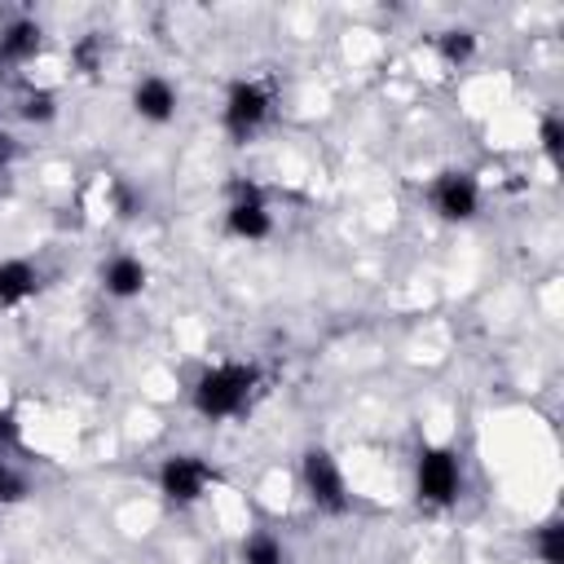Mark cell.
Listing matches in <instances>:
<instances>
[{
  "label": "cell",
  "instance_id": "cell-1",
  "mask_svg": "<svg viewBox=\"0 0 564 564\" xmlns=\"http://www.w3.org/2000/svg\"><path fill=\"white\" fill-rule=\"evenodd\" d=\"M256 388H260V370L251 361H216V366H203L198 379L189 383V405L198 419L225 423L251 405Z\"/></svg>",
  "mask_w": 564,
  "mask_h": 564
},
{
  "label": "cell",
  "instance_id": "cell-2",
  "mask_svg": "<svg viewBox=\"0 0 564 564\" xmlns=\"http://www.w3.org/2000/svg\"><path fill=\"white\" fill-rule=\"evenodd\" d=\"M463 494V458L454 445H419L414 454V498L427 511H449Z\"/></svg>",
  "mask_w": 564,
  "mask_h": 564
},
{
  "label": "cell",
  "instance_id": "cell-3",
  "mask_svg": "<svg viewBox=\"0 0 564 564\" xmlns=\"http://www.w3.org/2000/svg\"><path fill=\"white\" fill-rule=\"evenodd\" d=\"M300 489L313 502V511H322V516H344L352 507L348 476H344L339 458L326 445H308L300 454Z\"/></svg>",
  "mask_w": 564,
  "mask_h": 564
},
{
  "label": "cell",
  "instance_id": "cell-4",
  "mask_svg": "<svg viewBox=\"0 0 564 564\" xmlns=\"http://www.w3.org/2000/svg\"><path fill=\"white\" fill-rule=\"evenodd\" d=\"M273 119V88L264 79H234L220 106V128L229 141H251Z\"/></svg>",
  "mask_w": 564,
  "mask_h": 564
},
{
  "label": "cell",
  "instance_id": "cell-5",
  "mask_svg": "<svg viewBox=\"0 0 564 564\" xmlns=\"http://www.w3.org/2000/svg\"><path fill=\"white\" fill-rule=\"evenodd\" d=\"M216 480L220 476L203 454H167L154 471V485L172 507H198L216 489Z\"/></svg>",
  "mask_w": 564,
  "mask_h": 564
},
{
  "label": "cell",
  "instance_id": "cell-6",
  "mask_svg": "<svg viewBox=\"0 0 564 564\" xmlns=\"http://www.w3.org/2000/svg\"><path fill=\"white\" fill-rule=\"evenodd\" d=\"M427 203L445 225H467L480 212V181L463 167H445L427 185Z\"/></svg>",
  "mask_w": 564,
  "mask_h": 564
},
{
  "label": "cell",
  "instance_id": "cell-7",
  "mask_svg": "<svg viewBox=\"0 0 564 564\" xmlns=\"http://www.w3.org/2000/svg\"><path fill=\"white\" fill-rule=\"evenodd\" d=\"M225 234L238 238V242H264L273 234V212H269V198L260 185L251 181H238L229 189V203H225Z\"/></svg>",
  "mask_w": 564,
  "mask_h": 564
},
{
  "label": "cell",
  "instance_id": "cell-8",
  "mask_svg": "<svg viewBox=\"0 0 564 564\" xmlns=\"http://www.w3.org/2000/svg\"><path fill=\"white\" fill-rule=\"evenodd\" d=\"M128 106H132V115H137L141 123L163 128V123L176 119L181 93H176V84H172L167 75H141V79L132 84V93H128Z\"/></svg>",
  "mask_w": 564,
  "mask_h": 564
},
{
  "label": "cell",
  "instance_id": "cell-9",
  "mask_svg": "<svg viewBox=\"0 0 564 564\" xmlns=\"http://www.w3.org/2000/svg\"><path fill=\"white\" fill-rule=\"evenodd\" d=\"M101 291L110 295V300H137L145 286H150V269H145V260L141 256H132V251H119V256H110L106 264H101Z\"/></svg>",
  "mask_w": 564,
  "mask_h": 564
},
{
  "label": "cell",
  "instance_id": "cell-10",
  "mask_svg": "<svg viewBox=\"0 0 564 564\" xmlns=\"http://www.w3.org/2000/svg\"><path fill=\"white\" fill-rule=\"evenodd\" d=\"M44 44V26L35 18H13L4 31H0V70H13V66H26Z\"/></svg>",
  "mask_w": 564,
  "mask_h": 564
},
{
  "label": "cell",
  "instance_id": "cell-11",
  "mask_svg": "<svg viewBox=\"0 0 564 564\" xmlns=\"http://www.w3.org/2000/svg\"><path fill=\"white\" fill-rule=\"evenodd\" d=\"M40 291V269L26 256H4L0 260V308H22Z\"/></svg>",
  "mask_w": 564,
  "mask_h": 564
},
{
  "label": "cell",
  "instance_id": "cell-12",
  "mask_svg": "<svg viewBox=\"0 0 564 564\" xmlns=\"http://www.w3.org/2000/svg\"><path fill=\"white\" fill-rule=\"evenodd\" d=\"M238 560H242V564H291V551H286V542H282L278 533L251 529V533L242 538V546H238Z\"/></svg>",
  "mask_w": 564,
  "mask_h": 564
},
{
  "label": "cell",
  "instance_id": "cell-13",
  "mask_svg": "<svg viewBox=\"0 0 564 564\" xmlns=\"http://www.w3.org/2000/svg\"><path fill=\"white\" fill-rule=\"evenodd\" d=\"M436 53H441V62H445V66L463 70V66L480 53V35H476L471 26H449V31H441V35H436Z\"/></svg>",
  "mask_w": 564,
  "mask_h": 564
},
{
  "label": "cell",
  "instance_id": "cell-14",
  "mask_svg": "<svg viewBox=\"0 0 564 564\" xmlns=\"http://www.w3.org/2000/svg\"><path fill=\"white\" fill-rule=\"evenodd\" d=\"M18 119L22 123H53L57 119V93L53 88H26L22 97H18Z\"/></svg>",
  "mask_w": 564,
  "mask_h": 564
},
{
  "label": "cell",
  "instance_id": "cell-15",
  "mask_svg": "<svg viewBox=\"0 0 564 564\" xmlns=\"http://www.w3.org/2000/svg\"><path fill=\"white\" fill-rule=\"evenodd\" d=\"M533 555L542 564H564V524L560 520H542L533 529Z\"/></svg>",
  "mask_w": 564,
  "mask_h": 564
},
{
  "label": "cell",
  "instance_id": "cell-16",
  "mask_svg": "<svg viewBox=\"0 0 564 564\" xmlns=\"http://www.w3.org/2000/svg\"><path fill=\"white\" fill-rule=\"evenodd\" d=\"M538 145H542L546 163L560 167V159H564V123H560V115H542V123H538Z\"/></svg>",
  "mask_w": 564,
  "mask_h": 564
},
{
  "label": "cell",
  "instance_id": "cell-17",
  "mask_svg": "<svg viewBox=\"0 0 564 564\" xmlns=\"http://www.w3.org/2000/svg\"><path fill=\"white\" fill-rule=\"evenodd\" d=\"M22 494H26V480H22V476H18L13 467H9V458L0 454V507H9V502H18Z\"/></svg>",
  "mask_w": 564,
  "mask_h": 564
},
{
  "label": "cell",
  "instance_id": "cell-18",
  "mask_svg": "<svg viewBox=\"0 0 564 564\" xmlns=\"http://www.w3.org/2000/svg\"><path fill=\"white\" fill-rule=\"evenodd\" d=\"M18 441H22V423H18V410L0 405V454H9Z\"/></svg>",
  "mask_w": 564,
  "mask_h": 564
},
{
  "label": "cell",
  "instance_id": "cell-19",
  "mask_svg": "<svg viewBox=\"0 0 564 564\" xmlns=\"http://www.w3.org/2000/svg\"><path fill=\"white\" fill-rule=\"evenodd\" d=\"M97 62H101V40H97V35H84V40L75 44V66L88 75V70H97Z\"/></svg>",
  "mask_w": 564,
  "mask_h": 564
},
{
  "label": "cell",
  "instance_id": "cell-20",
  "mask_svg": "<svg viewBox=\"0 0 564 564\" xmlns=\"http://www.w3.org/2000/svg\"><path fill=\"white\" fill-rule=\"evenodd\" d=\"M13 159H18V137H13L9 128H0V172H4Z\"/></svg>",
  "mask_w": 564,
  "mask_h": 564
}]
</instances>
